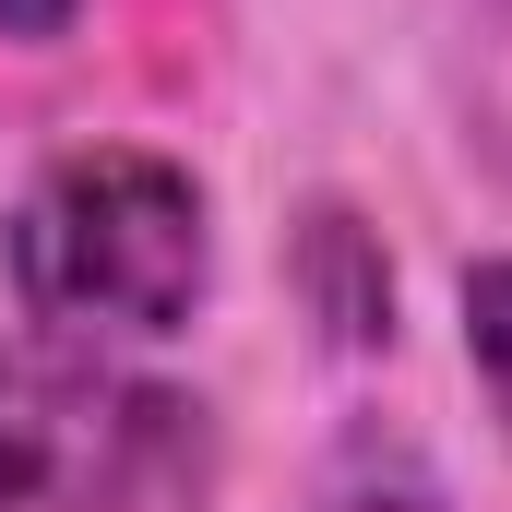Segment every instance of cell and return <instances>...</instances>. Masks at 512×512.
<instances>
[{
	"label": "cell",
	"instance_id": "obj_4",
	"mask_svg": "<svg viewBox=\"0 0 512 512\" xmlns=\"http://www.w3.org/2000/svg\"><path fill=\"white\" fill-rule=\"evenodd\" d=\"M310 512H453V501H441V477H429L405 441L346 429V441H334V465H322V489H310Z\"/></svg>",
	"mask_w": 512,
	"mask_h": 512
},
{
	"label": "cell",
	"instance_id": "obj_1",
	"mask_svg": "<svg viewBox=\"0 0 512 512\" xmlns=\"http://www.w3.org/2000/svg\"><path fill=\"white\" fill-rule=\"evenodd\" d=\"M0 274L24 298L36 334H179L215 286V215H203V179L155 143H72L24 179L12 227H0Z\"/></svg>",
	"mask_w": 512,
	"mask_h": 512
},
{
	"label": "cell",
	"instance_id": "obj_6",
	"mask_svg": "<svg viewBox=\"0 0 512 512\" xmlns=\"http://www.w3.org/2000/svg\"><path fill=\"white\" fill-rule=\"evenodd\" d=\"M84 0H0V36H72Z\"/></svg>",
	"mask_w": 512,
	"mask_h": 512
},
{
	"label": "cell",
	"instance_id": "obj_5",
	"mask_svg": "<svg viewBox=\"0 0 512 512\" xmlns=\"http://www.w3.org/2000/svg\"><path fill=\"white\" fill-rule=\"evenodd\" d=\"M465 370H477V393H489V417H501V441H512V251L489 262H465Z\"/></svg>",
	"mask_w": 512,
	"mask_h": 512
},
{
	"label": "cell",
	"instance_id": "obj_3",
	"mask_svg": "<svg viewBox=\"0 0 512 512\" xmlns=\"http://www.w3.org/2000/svg\"><path fill=\"white\" fill-rule=\"evenodd\" d=\"M298 298H310V322H322L346 358L393 346V262H382V239H370L346 203H322V215L298 227Z\"/></svg>",
	"mask_w": 512,
	"mask_h": 512
},
{
	"label": "cell",
	"instance_id": "obj_2",
	"mask_svg": "<svg viewBox=\"0 0 512 512\" xmlns=\"http://www.w3.org/2000/svg\"><path fill=\"white\" fill-rule=\"evenodd\" d=\"M227 429L191 382H155L72 334L0 346V512H215Z\"/></svg>",
	"mask_w": 512,
	"mask_h": 512
}]
</instances>
